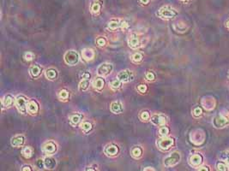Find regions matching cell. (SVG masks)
Here are the masks:
<instances>
[{
	"instance_id": "cell-1",
	"label": "cell",
	"mask_w": 229,
	"mask_h": 171,
	"mask_svg": "<svg viewBox=\"0 0 229 171\" xmlns=\"http://www.w3.org/2000/svg\"><path fill=\"white\" fill-rule=\"evenodd\" d=\"M28 103H29V99L23 95H18L15 99V105L16 109L18 110L20 113L23 115L28 113Z\"/></svg>"
},
{
	"instance_id": "cell-2",
	"label": "cell",
	"mask_w": 229,
	"mask_h": 171,
	"mask_svg": "<svg viewBox=\"0 0 229 171\" xmlns=\"http://www.w3.org/2000/svg\"><path fill=\"white\" fill-rule=\"evenodd\" d=\"M64 59H65V63L69 66H75L77 65L80 61V57L77 52H75L73 50L68 51L65 52V56H64Z\"/></svg>"
},
{
	"instance_id": "cell-3",
	"label": "cell",
	"mask_w": 229,
	"mask_h": 171,
	"mask_svg": "<svg viewBox=\"0 0 229 171\" xmlns=\"http://www.w3.org/2000/svg\"><path fill=\"white\" fill-rule=\"evenodd\" d=\"M178 15V12L176 10L170 6H164L161 8L158 11V16H161L162 18L165 19H171L174 18L175 16Z\"/></svg>"
},
{
	"instance_id": "cell-4",
	"label": "cell",
	"mask_w": 229,
	"mask_h": 171,
	"mask_svg": "<svg viewBox=\"0 0 229 171\" xmlns=\"http://www.w3.org/2000/svg\"><path fill=\"white\" fill-rule=\"evenodd\" d=\"M180 154L178 152H172L170 155L164 158V165L166 167H173L180 161Z\"/></svg>"
},
{
	"instance_id": "cell-5",
	"label": "cell",
	"mask_w": 229,
	"mask_h": 171,
	"mask_svg": "<svg viewBox=\"0 0 229 171\" xmlns=\"http://www.w3.org/2000/svg\"><path fill=\"white\" fill-rule=\"evenodd\" d=\"M113 70V65L110 63H104L97 68V74L99 76L105 77L109 75Z\"/></svg>"
},
{
	"instance_id": "cell-6",
	"label": "cell",
	"mask_w": 229,
	"mask_h": 171,
	"mask_svg": "<svg viewBox=\"0 0 229 171\" xmlns=\"http://www.w3.org/2000/svg\"><path fill=\"white\" fill-rule=\"evenodd\" d=\"M174 144V139L173 138H168V137H162L157 141V145L158 147L162 151H168L171 148L172 146Z\"/></svg>"
},
{
	"instance_id": "cell-7",
	"label": "cell",
	"mask_w": 229,
	"mask_h": 171,
	"mask_svg": "<svg viewBox=\"0 0 229 171\" xmlns=\"http://www.w3.org/2000/svg\"><path fill=\"white\" fill-rule=\"evenodd\" d=\"M117 79H119L120 81H122L123 83H128V82L134 81V74L130 69H125V70H122L118 74Z\"/></svg>"
},
{
	"instance_id": "cell-8",
	"label": "cell",
	"mask_w": 229,
	"mask_h": 171,
	"mask_svg": "<svg viewBox=\"0 0 229 171\" xmlns=\"http://www.w3.org/2000/svg\"><path fill=\"white\" fill-rule=\"evenodd\" d=\"M120 152V147L119 145L115 144H109L106 145L104 148V153L108 157H115L119 154Z\"/></svg>"
},
{
	"instance_id": "cell-9",
	"label": "cell",
	"mask_w": 229,
	"mask_h": 171,
	"mask_svg": "<svg viewBox=\"0 0 229 171\" xmlns=\"http://www.w3.org/2000/svg\"><path fill=\"white\" fill-rule=\"evenodd\" d=\"M90 74L88 73H83L82 80L79 83V91L81 92H85L88 90V88L89 87V83H90Z\"/></svg>"
},
{
	"instance_id": "cell-10",
	"label": "cell",
	"mask_w": 229,
	"mask_h": 171,
	"mask_svg": "<svg viewBox=\"0 0 229 171\" xmlns=\"http://www.w3.org/2000/svg\"><path fill=\"white\" fill-rule=\"evenodd\" d=\"M42 150L46 155H52L57 152V145L52 140H50V141H47L44 144Z\"/></svg>"
},
{
	"instance_id": "cell-11",
	"label": "cell",
	"mask_w": 229,
	"mask_h": 171,
	"mask_svg": "<svg viewBox=\"0 0 229 171\" xmlns=\"http://www.w3.org/2000/svg\"><path fill=\"white\" fill-rule=\"evenodd\" d=\"M150 122L152 123V124H154L155 126H164L166 123H167V117L164 115H162V114L154 115L153 116H151Z\"/></svg>"
},
{
	"instance_id": "cell-12",
	"label": "cell",
	"mask_w": 229,
	"mask_h": 171,
	"mask_svg": "<svg viewBox=\"0 0 229 171\" xmlns=\"http://www.w3.org/2000/svg\"><path fill=\"white\" fill-rule=\"evenodd\" d=\"M40 105L39 103L36 102L35 100H29L28 103V113L35 116L39 113Z\"/></svg>"
},
{
	"instance_id": "cell-13",
	"label": "cell",
	"mask_w": 229,
	"mask_h": 171,
	"mask_svg": "<svg viewBox=\"0 0 229 171\" xmlns=\"http://www.w3.org/2000/svg\"><path fill=\"white\" fill-rule=\"evenodd\" d=\"M110 110L114 114H121L124 112L125 107L122 102L120 101H113L110 105Z\"/></svg>"
},
{
	"instance_id": "cell-14",
	"label": "cell",
	"mask_w": 229,
	"mask_h": 171,
	"mask_svg": "<svg viewBox=\"0 0 229 171\" xmlns=\"http://www.w3.org/2000/svg\"><path fill=\"white\" fill-rule=\"evenodd\" d=\"M10 143L13 147H21L25 143V137L22 134H17L11 138Z\"/></svg>"
},
{
	"instance_id": "cell-15",
	"label": "cell",
	"mask_w": 229,
	"mask_h": 171,
	"mask_svg": "<svg viewBox=\"0 0 229 171\" xmlns=\"http://www.w3.org/2000/svg\"><path fill=\"white\" fill-rule=\"evenodd\" d=\"M128 45L130 48L132 49L139 48L141 46V41H140L138 36L135 33H133L130 36L129 39H128Z\"/></svg>"
},
{
	"instance_id": "cell-16",
	"label": "cell",
	"mask_w": 229,
	"mask_h": 171,
	"mask_svg": "<svg viewBox=\"0 0 229 171\" xmlns=\"http://www.w3.org/2000/svg\"><path fill=\"white\" fill-rule=\"evenodd\" d=\"M43 160H44V168H46V169H53L57 165L56 159L51 157V155L45 157Z\"/></svg>"
},
{
	"instance_id": "cell-17",
	"label": "cell",
	"mask_w": 229,
	"mask_h": 171,
	"mask_svg": "<svg viewBox=\"0 0 229 171\" xmlns=\"http://www.w3.org/2000/svg\"><path fill=\"white\" fill-rule=\"evenodd\" d=\"M82 56L85 61H91L95 57V52L93 49L85 48L82 51Z\"/></svg>"
},
{
	"instance_id": "cell-18",
	"label": "cell",
	"mask_w": 229,
	"mask_h": 171,
	"mask_svg": "<svg viewBox=\"0 0 229 171\" xmlns=\"http://www.w3.org/2000/svg\"><path fill=\"white\" fill-rule=\"evenodd\" d=\"M83 118V116L81 113L72 114V115L69 116L70 123H71V125H72V126H77V125H78L82 122Z\"/></svg>"
},
{
	"instance_id": "cell-19",
	"label": "cell",
	"mask_w": 229,
	"mask_h": 171,
	"mask_svg": "<svg viewBox=\"0 0 229 171\" xmlns=\"http://www.w3.org/2000/svg\"><path fill=\"white\" fill-rule=\"evenodd\" d=\"M14 103V98L12 95L10 94H7L4 97L2 98L1 99V103H2V106L3 108H10L12 106V104Z\"/></svg>"
},
{
	"instance_id": "cell-20",
	"label": "cell",
	"mask_w": 229,
	"mask_h": 171,
	"mask_svg": "<svg viewBox=\"0 0 229 171\" xmlns=\"http://www.w3.org/2000/svg\"><path fill=\"white\" fill-rule=\"evenodd\" d=\"M93 87L98 92H101L103 90L104 87H105V81H104L103 78L101 76L95 78L93 81Z\"/></svg>"
},
{
	"instance_id": "cell-21",
	"label": "cell",
	"mask_w": 229,
	"mask_h": 171,
	"mask_svg": "<svg viewBox=\"0 0 229 171\" xmlns=\"http://www.w3.org/2000/svg\"><path fill=\"white\" fill-rule=\"evenodd\" d=\"M102 2L100 1V0H97V1H94L93 3H91L90 5V11L92 14H94V15H97L100 12V10L102 9Z\"/></svg>"
},
{
	"instance_id": "cell-22",
	"label": "cell",
	"mask_w": 229,
	"mask_h": 171,
	"mask_svg": "<svg viewBox=\"0 0 229 171\" xmlns=\"http://www.w3.org/2000/svg\"><path fill=\"white\" fill-rule=\"evenodd\" d=\"M42 73L41 67H40L39 65H32L30 68H29V74L33 78H38L40 76Z\"/></svg>"
},
{
	"instance_id": "cell-23",
	"label": "cell",
	"mask_w": 229,
	"mask_h": 171,
	"mask_svg": "<svg viewBox=\"0 0 229 171\" xmlns=\"http://www.w3.org/2000/svg\"><path fill=\"white\" fill-rule=\"evenodd\" d=\"M58 70L56 68H47L45 71V76L46 79H48L50 81H54L58 77Z\"/></svg>"
},
{
	"instance_id": "cell-24",
	"label": "cell",
	"mask_w": 229,
	"mask_h": 171,
	"mask_svg": "<svg viewBox=\"0 0 229 171\" xmlns=\"http://www.w3.org/2000/svg\"><path fill=\"white\" fill-rule=\"evenodd\" d=\"M130 155L135 159H138L142 156V148L139 145L133 146L130 150Z\"/></svg>"
},
{
	"instance_id": "cell-25",
	"label": "cell",
	"mask_w": 229,
	"mask_h": 171,
	"mask_svg": "<svg viewBox=\"0 0 229 171\" xmlns=\"http://www.w3.org/2000/svg\"><path fill=\"white\" fill-rule=\"evenodd\" d=\"M33 154H34V149L31 146L27 145V146H24L22 150V155L26 159H29V158H32Z\"/></svg>"
},
{
	"instance_id": "cell-26",
	"label": "cell",
	"mask_w": 229,
	"mask_h": 171,
	"mask_svg": "<svg viewBox=\"0 0 229 171\" xmlns=\"http://www.w3.org/2000/svg\"><path fill=\"white\" fill-rule=\"evenodd\" d=\"M227 123V119L226 117H224L223 116H219L216 117L214 119V125L217 128H220V127L224 126L226 123Z\"/></svg>"
},
{
	"instance_id": "cell-27",
	"label": "cell",
	"mask_w": 229,
	"mask_h": 171,
	"mask_svg": "<svg viewBox=\"0 0 229 171\" xmlns=\"http://www.w3.org/2000/svg\"><path fill=\"white\" fill-rule=\"evenodd\" d=\"M203 161V158L199 154H195L192 155L190 158V163L192 166H199Z\"/></svg>"
},
{
	"instance_id": "cell-28",
	"label": "cell",
	"mask_w": 229,
	"mask_h": 171,
	"mask_svg": "<svg viewBox=\"0 0 229 171\" xmlns=\"http://www.w3.org/2000/svg\"><path fill=\"white\" fill-rule=\"evenodd\" d=\"M120 21L118 19H112L107 24V28L111 31H114L118 28H120Z\"/></svg>"
},
{
	"instance_id": "cell-29",
	"label": "cell",
	"mask_w": 229,
	"mask_h": 171,
	"mask_svg": "<svg viewBox=\"0 0 229 171\" xmlns=\"http://www.w3.org/2000/svg\"><path fill=\"white\" fill-rule=\"evenodd\" d=\"M80 128L85 133H88L93 129V124L89 122H88V121H84L80 124Z\"/></svg>"
},
{
	"instance_id": "cell-30",
	"label": "cell",
	"mask_w": 229,
	"mask_h": 171,
	"mask_svg": "<svg viewBox=\"0 0 229 171\" xmlns=\"http://www.w3.org/2000/svg\"><path fill=\"white\" fill-rule=\"evenodd\" d=\"M70 98V93L66 89H62L58 93V98L61 101H67Z\"/></svg>"
},
{
	"instance_id": "cell-31",
	"label": "cell",
	"mask_w": 229,
	"mask_h": 171,
	"mask_svg": "<svg viewBox=\"0 0 229 171\" xmlns=\"http://www.w3.org/2000/svg\"><path fill=\"white\" fill-rule=\"evenodd\" d=\"M131 60L136 63H139L143 60V55L141 52H136L131 57Z\"/></svg>"
},
{
	"instance_id": "cell-32",
	"label": "cell",
	"mask_w": 229,
	"mask_h": 171,
	"mask_svg": "<svg viewBox=\"0 0 229 171\" xmlns=\"http://www.w3.org/2000/svg\"><path fill=\"white\" fill-rule=\"evenodd\" d=\"M122 81H120L119 79H116V80H113V81H111L110 83V87L113 89V90H118L120 89L121 86H122Z\"/></svg>"
},
{
	"instance_id": "cell-33",
	"label": "cell",
	"mask_w": 229,
	"mask_h": 171,
	"mask_svg": "<svg viewBox=\"0 0 229 171\" xmlns=\"http://www.w3.org/2000/svg\"><path fill=\"white\" fill-rule=\"evenodd\" d=\"M169 132H170V130L168 128V127L164 126H162L159 129V133H160V135L162 136V137H166V136H168L169 134Z\"/></svg>"
},
{
	"instance_id": "cell-34",
	"label": "cell",
	"mask_w": 229,
	"mask_h": 171,
	"mask_svg": "<svg viewBox=\"0 0 229 171\" xmlns=\"http://www.w3.org/2000/svg\"><path fill=\"white\" fill-rule=\"evenodd\" d=\"M145 78L148 81H155L156 75H155V74L153 71H148L146 72Z\"/></svg>"
},
{
	"instance_id": "cell-35",
	"label": "cell",
	"mask_w": 229,
	"mask_h": 171,
	"mask_svg": "<svg viewBox=\"0 0 229 171\" xmlns=\"http://www.w3.org/2000/svg\"><path fill=\"white\" fill-rule=\"evenodd\" d=\"M23 58H24V59H25L26 61L30 62V61H32V60H34V59H35V54H34L33 52H25V53H24V55H23Z\"/></svg>"
},
{
	"instance_id": "cell-36",
	"label": "cell",
	"mask_w": 229,
	"mask_h": 171,
	"mask_svg": "<svg viewBox=\"0 0 229 171\" xmlns=\"http://www.w3.org/2000/svg\"><path fill=\"white\" fill-rule=\"evenodd\" d=\"M140 118L142 121H148V120H150V114L148 110H143L140 114Z\"/></svg>"
},
{
	"instance_id": "cell-37",
	"label": "cell",
	"mask_w": 229,
	"mask_h": 171,
	"mask_svg": "<svg viewBox=\"0 0 229 171\" xmlns=\"http://www.w3.org/2000/svg\"><path fill=\"white\" fill-rule=\"evenodd\" d=\"M96 44L100 47H104L105 45H107V39H105L104 37H99V38L96 39Z\"/></svg>"
},
{
	"instance_id": "cell-38",
	"label": "cell",
	"mask_w": 229,
	"mask_h": 171,
	"mask_svg": "<svg viewBox=\"0 0 229 171\" xmlns=\"http://www.w3.org/2000/svg\"><path fill=\"white\" fill-rule=\"evenodd\" d=\"M137 91L139 93H145L148 91V87L145 84H140L137 87Z\"/></svg>"
},
{
	"instance_id": "cell-39",
	"label": "cell",
	"mask_w": 229,
	"mask_h": 171,
	"mask_svg": "<svg viewBox=\"0 0 229 171\" xmlns=\"http://www.w3.org/2000/svg\"><path fill=\"white\" fill-rule=\"evenodd\" d=\"M203 113V110L201 109L200 107H197V108H195L193 110V114L195 116H199L202 115Z\"/></svg>"
},
{
	"instance_id": "cell-40",
	"label": "cell",
	"mask_w": 229,
	"mask_h": 171,
	"mask_svg": "<svg viewBox=\"0 0 229 171\" xmlns=\"http://www.w3.org/2000/svg\"><path fill=\"white\" fill-rule=\"evenodd\" d=\"M217 168L219 169V170H227V167H226V165L224 164L223 163H217Z\"/></svg>"
},
{
	"instance_id": "cell-41",
	"label": "cell",
	"mask_w": 229,
	"mask_h": 171,
	"mask_svg": "<svg viewBox=\"0 0 229 171\" xmlns=\"http://www.w3.org/2000/svg\"><path fill=\"white\" fill-rule=\"evenodd\" d=\"M128 27H129V24H128V23H126L125 21H122L120 23V28L122 30H125Z\"/></svg>"
},
{
	"instance_id": "cell-42",
	"label": "cell",
	"mask_w": 229,
	"mask_h": 171,
	"mask_svg": "<svg viewBox=\"0 0 229 171\" xmlns=\"http://www.w3.org/2000/svg\"><path fill=\"white\" fill-rule=\"evenodd\" d=\"M22 170H23V171H26V170L32 171L33 168H31V166H30V165H25V166H23V167Z\"/></svg>"
},
{
	"instance_id": "cell-43",
	"label": "cell",
	"mask_w": 229,
	"mask_h": 171,
	"mask_svg": "<svg viewBox=\"0 0 229 171\" xmlns=\"http://www.w3.org/2000/svg\"><path fill=\"white\" fill-rule=\"evenodd\" d=\"M139 1H140V3L142 4H144V5H147L150 2V0H139Z\"/></svg>"
},
{
	"instance_id": "cell-44",
	"label": "cell",
	"mask_w": 229,
	"mask_h": 171,
	"mask_svg": "<svg viewBox=\"0 0 229 171\" xmlns=\"http://www.w3.org/2000/svg\"><path fill=\"white\" fill-rule=\"evenodd\" d=\"M198 170H209V168H207L206 166H203V167H200V168H198Z\"/></svg>"
},
{
	"instance_id": "cell-45",
	"label": "cell",
	"mask_w": 229,
	"mask_h": 171,
	"mask_svg": "<svg viewBox=\"0 0 229 171\" xmlns=\"http://www.w3.org/2000/svg\"><path fill=\"white\" fill-rule=\"evenodd\" d=\"M143 170H155V168H151V167H147V168H143Z\"/></svg>"
},
{
	"instance_id": "cell-46",
	"label": "cell",
	"mask_w": 229,
	"mask_h": 171,
	"mask_svg": "<svg viewBox=\"0 0 229 171\" xmlns=\"http://www.w3.org/2000/svg\"><path fill=\"white\" fill-rule=\"evenodd\" d=\"M227 163H228V166H229V158H227Z\"/></svg>"
},
{
	"instance_id": "cell-47",
	"label": "cell",
	"mask_w": 229,
	"mask_h": 171,
	"mask_svg": "<svg viewBox=\"0 0 229 171\" xmlns=\"http://www.w3.org/2000/svg\"><path fill=\"white\" fill-rule=\"evenodd\" d=\"M181 1H183V2H186V1H188V0H181Z\"/></svg>"
},
{
	"instance_id": "cell-48",
	"label": "cell",
	"mask_w": 229,
	"mask_h": 171,
	"mask_svg": "<svg viewBox=\"0 0 229 171\" xmlns=\"http://www.w3.org/2000/svg\"><path fill=\"white\" fill-rule=\"evenodd\" d=\"M227 27H228V28H229V21H228V22H227Z\"/></svg>"
}]
</instances>
